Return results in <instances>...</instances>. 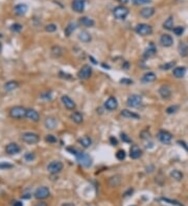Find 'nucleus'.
Segmentation results:
<instances>
[{"label": "nucleus", "instance_id": "8", "mask_svg": "<svg viewBox=\"0 0 188 206\" xmlns=\"http://www.w3.org/2000/svg\"><path fill=\"white\" fill-rule=\"evenodd\" d=\"M34 195H35L36 199H38V200H44V199H46L47 197H49L50 190L46 186H41V187H39V189L36 190V192H35Z\"/></svg>", "mask_w": 188, "mask_h": 206}, {"label": "nucleus", "instance_id": "4", "mask_svg": "<svg viewBox=\"0 0 188 206\" xmlns=\"http://www.w3.org/2000/svg\"><path fill=\"white\" fill-rule=\"evenodd\" d=\"M135 31L139 35H142V37H144V35L152 34V32H153V28H152L151 25L145 24V23H141V24H138L135 27Z\"/></svg>", "mask_w": 188, "mask_h": 206}, {"label": "nucleus", "instance_id": "22", "mask_svg": "<svg viewBox=\"0 0 188 206\" xmlns=\"http://www.w3.org/2000/svg\"><path fill=\"white\" fill-rule=\"evenodd\" d=\"M121 116L126 119H135V120H139V119H140V116H139V114H137L136 113H133V111H130L129 109H123V110H121Z\"/></svg>", "mask_w": 188, "mask_h": 206}, {"label": "nucleus", "instance_id": "46", "mask_svg": "<svg viewBox=\"0 0 188 206\" xmlns=\"http://www.w3.org/2000/svg\"><path fill=\"white\" fill-rule=\"evenodd\" d=\"M46 142H48V143H55L57 142V137H55V136H52V134H48V136H46Z\"/></svg>", "mask_w": 188, "mask_h": 206}, {"label": "nucleus", "instance_id": "36", "mask_svg": "<svg viewBox=\"0 0 188 206\" xmlns=\"http://www.w3.org/2000/svg\"><path fill=\"white\" fill-rule=\"evenodd\" d=\"M171 176L174 178V179L178 180V181H180V180L183 179V173L180 172L179 170H174V171L171 172Z\"/></svg>", "mask_w": 188, "mask_h": 206}, {"label": "nucleus", "instance_id": "29", "mask_svg": "<svg viewBox=\"0 0 188 206\" xmlns=\"http://www.w3.org/2000/svg\"><path fill=\"white\" fill-rule=\"evenodd\" d=\"M78 40L82 41L84 43H88L91 41V34H89L88 31L83 30V31H81L80 34H78Z\"/></svg>", "mask_w": 188, "mask_h": 206}, {"label": "nucleus", "instance_id": "18", "mask_svg": "<svg viewBox=\"0 0 188 206\" xmlns=\"http://www.w3.org/2000/svg\"><path fill=\"white\" fill-rule=\"evenodd\" d=\"M141 155H142L141 149L139 148L137 145H133V146L131 147V149H130V156H131V158L138 159Z\"/></svg>", "mask_w": 188, "mask_h": 206}, {"label": "nucleus", "instance_id": "47", "mask_svg": "<svg viewBox=\"0 0 188 206\" xmlns=\"http://www.w3.org/2000/svg\"><path fill=\"white\" fill-rule=\"evenodd\" d=\"M161 200L165 201V202L171 203V204H175V205H178V206H183L182 204H179V202H177V201H174V200H171V199H165V198H162Z\"/></svg>", "mask_w": 188, "mask_h": 206}, {"label": "nucleus", "instance_id": "13", "mask_svg": "<svg viewBox=\"0 0 188 206\" xmlns=\"http://www.w3.org/2000/svg\"><path fill=\"white\" fill-rule=\"evenodd\" d=\"M85 1L84 0H73L72 2V9L77 13H83L85 9Z\"/></svg>", "mask_w": 188, "mask_h": 206}, {"label": "nucleus", "instance_id": "35", "mask_svg": "<svg viewBox=\"0 0 188 206\" xmlns=\"http://www.w3.org/2000/svg\"><path fill=\"white\" fill-rule=\"evenodd\" d=\"M175 66H176V62H175V60H171V62H168V63H164V65H161L160 66V69L163 71H167V70H171Z\"/></svg>", "mask_w": 188, "mask_h": 206}, {"label": "nucleus", "instance_id": "26", "mask_svg": "<svg viewBox=\"0 0 188 206\" xmlns=\"http://www.w3.org/2000/svg\"><path fill=\"white\" fill-rule=\"evenodd\" d=\"M70 119L77 124H82L84 121V117L80 111H74L73 114H71Z\"/></svg>", "mask_w": 188, "mask_h": 206}, {"label": "nucleus", "instance_id": "7", "mask_svg": "<svg viewBox=\"0 0 188 206\" xmlns=\"http://www.w3.org/2000/svg\"><path fill=\"white\" fill-rule=\"evenodd\" d=\"M113 15L116 19L118 20H123L126 19V16L129 15V9H126V6H117L114 9L113 11Z\"/></svg>", "mask_w": 188, "mask_h": 206}, {"label": "nucleus", "instance_id": "3", "mask_svg": "<svg viewBox=\"0 0 188 206\" xmlns=\"http://www.w3.org/2000/svg\"><path fill=\"white\" fill-rule=\"evenodd\" d=\"M21 139L24 143L29 144V145L37 144L38 142L40 141V136H38L37 133H35V132H24V133L22 134Z\"/></svg>", "mask_w": 188, "mask_h": 206}, {"label": "nucleus", "instance_id": "17", "mask_svg": "<svg viewBox=\"0 0 188 206\" xmlns=\"http://www.w3.org/2000/svg\"><path fill=\"white\" fill-rule=\"evenodd\" d=\"M159 95L163 99H169L171 97V90L168 85H162L159 89Z\"/></svg>", "mask_w": 188, "mask_h": 206}, {"label": "nucleus", "instance_id": "30", "mask_svg": "<svg viewBox=\"0 0 188 206\" xmlns=\"http://www.w3.org/2000/svg\"><path fill=\"white\" fill-rule=\"evenodd\" d=\"M78 143H80L84 148H89V147L92 145V139L89 136H83L82 139H78Z\"/></svg>", "mask_w": 188, "mask_h": 206}, {"label": "nucleus", "instance_id": "2", "mask_svg": "<svg viewBox=\"0 0 188 206\" xmlns=\"http://www.w3.org/2000/svg\"><path fill=\"white\" fill-rule=\"evenodd\" d=\"M77 156V159L78 161V164H82L83 167L85 168H89L92 164V158L90 157V155H88L87 153H84V152H77V154L75 155Z\"/></svg>", "mask_w": 188, "mask_h": 206}, {"label": "nucleus", "instance_id": "28", "mask_svg": "<svg viewBox=\"0 0 188 206\" xmlns=\"http://www.w3.org/2000/svg\"><path fill=\"white\" fill-rule=\"evenodd\" d=\"M17 88H18V82L17 81H14V80L7 81L6 85H3L4 91H6V92H12V91L16 90Z\"/></svg>", "mask_w": 188, "mask_h": 206}, {"label": "nucleus", "instance_id": "42", "mask_svg": "<svg viewBox=\"0 0 188 206\" xmlns=\"http://www.w3.org/2000/svg\"><path fill=\"white\" fill-rule=\"evenodd\" d=\"M152 0H132V2H133L135 5H142V4H146V3H149Z\"/></svg>", "mask_w": 188, "mask_h": 206}, {"label": "nucleus", "instance_id": "34", "mask_svg": "<svg viewBox=\"0 0 188 206\" xmlns=\"http://www.w3.org/2000/svg\"><path fill=\"white\" fill-rule=\"evenodd\" d=\"M77 28V24L73 22L69 23V24L67 25V27L65 28L64 32H65V35H67V37H69V35L72 34L73 31H74V29Z\"/></svg>", "mask_w": 188, "mask_h": 206}, {"label": "nucleus", "instance_id": "44", "mask_svg": "<svg viewBox=\"0 0 188 206\" xmlns=\"http://www.w3.org/2000/svg\"><path fill=\"white\" fill-rule=\"evenodd\" d=\"M184 27H181V26H178L176 28H174V32L176 35H182L184 34Z\"/></svg>", "mask_w": 188, "mask_h": 206}, {"label": "nucleus", "instance_id": "40", "mask_svg": "<svg viewBox=\"0 0 188 206\" xmlns=\"http://www.w3.org/2000/svg\"><path fill=\"white\" fill-rule=\"evenodd\" d=\"M178 110H179V105H171V106H169V107H167L166 113L171 114L177 113Z\"/></svg>", "mask_w": 188, "mask_h": 206}, {"label": "nucleus", "instance_id": "19", "mask_svg": "<svg viewBox=\"0 0 188 206\" xmlns=\"http://www.w3.org/2000/svg\"><path fill=\"white\" fill-rule=\"evenodd\" d=\"M118 106V102L116 100V98L114 97H110L108 100L106 101L105 103V107L108 109V110H115Z\"/></svg>", "mask_w": 188, "mask_h": 206}, {"label": "nucleus", "instance_id": "21", "mask_svg": "<svg viewBox=\"0 0 188 206\" xmlns=\"http://www.w3.org/2000/svg\"><path fill=\"white\" fill-rule=\"evenodd\" d=\"M156 78H157V76H156V74H155V73H153V72H147L143 76H142L141 81L143 83H151V82H153V81L156 80Z\"/></svg>", "mask_w": 188, "mask_h": 206}, {"label": "nucleus", "instance_id": "25", "mask_svg": "<svg viewBox=\"0 0 188 206\" xmlns=\"http://www.w3.org/2000/svg\"><path fill=\"white\" fill-rule=\"evenodd\" d=\"M58 125V121L55 120V118H52V117H49V118H47L46 120H45V127H46L47 129H50V130H52V129H55V127Z\"/></svg>", "mask_w": 188, "mask_h": 206}, {"label": "nucleus", "instance_id": "49", "mask_svg": "<svg viewBox=\"0 0 188 206\" xmlns=\"http://www.w3.org/2000/svg\"><path fill=\"white\" fill-rule=\"evenodd\" d=\"M60 77H63V79H66L65 77H68V79H71V75H69V74H66V73H64V72H60Z\"/></svg>", "mask_w": 188, "mask_h": 206}, {"label": "nucleus", "instance_id": "32", "mask_svg": "<svg viewBox=\"0 0 188 206\" xmlns=\"http://www.w3.org/2000/svg\"><path fill=\"white\" fill-rule=\"evenodd\" d=\"M80 22H81V24H82V25H84V26H87V27H91V26H93V25L95 24L93 20L90 19V18H88V17L81 18Z\"/></svg>", "mask_w": 188, "mask_h": 206}, {"label": "nucleus", "instance_id": "24", "mask_svg": "<svg viewBox=\"0 0 188 206\" xmlns=\"http://www.w3.org/2000/svg\"><path fill=\"white\" fill-rule=\"evenodd\" d=\"M155 14V9L154 7H145V9H141L140 11V15L141 17L145 18V19H149V18L153 17Z\"/></svg>", "mask_w": 188, "mask_h": 206}, {"label": "nucleus", "instance_id": "54", "mask_svg": "<svg viewBox=\"0 0 188 206\" xmlns=\"http://www.w3.org/2000/svg\"><path fill=\"white\" fill-rule=\"evenodd\" d=\"M119 1H120L121 3H126V2H128V0H119Z\"/></svg>", "mask_w": 188, "mask_h": 206}, {"label": "nucleus", "instance_id": "50", "mask_svg": "<svg viewBox=\"0 0 188 206\" xmlns=\"http://www.w3.org/2000/svg\"><path fill=\"white\" fill-rule=\"evenodd\" d=\"M120 83H124V85H131V83H133V81L128 79V78H123V79L120 80Z\"/></svg>", "mask_w": 188, "mask_h": 206}, {"label": "nucleus", "instance_id": "6", "mask_svg": "<svg viewBox=\"0 0 188 206\" xmlns=\"http://www.w3.org/2000/svg\"><path fill=\"white\" fill-rule=\"evenodd\" d=\"M91 75H92V68H91L89 65L83 66L82 69H81L77 73L78 78H81V79H83V80L89 79V78L91 77Z\"/></svg>", "mask_w": 188, "mask_h": 206}, {"label": "nucleus", "instance_id": "48", "mask_svg": "<svg viewBox=\"0 0 188 206\" xmlns=\"http://www.w3.org/2000/svg\"><path fill=\"white\" fill-rule=\"evenodd\" d=\"M120 136H121V139H122L123 142H126V143H130V142H131V139H130L126 133H121Z\"/></svg>", "mask_w": 188, "mask_h": 206}, {"label": "nucleus", "instance_id": "39", "mask_svg": "<svg viewBox=\"0 0 188 206\" xmlns=\"http://www.w3.org/2000/svg\"><path fill=\"white\" fill-rule=\"evenodd\" d=\"M45 29H46L47 32H55V31H57L58 27H57V25H55V24L51 23V24H48L47 26L45 27Z\"/></svg>", "mask_w": 188, "mask_h": 206}, {"label": "nucleus", "instance_id": "1", "mask_svg": "<svg viewBox=\"0 0 188 206\" xmlns=\"http://www.w3.org/2000/svg\"><path fill=\"white\" fill-rule=\"evenodd\" d=\"M9 116L16 120L26 118V108H24L23 106H14L9 109Z\"/></svg>", "mask_w": 188, "mask_h": 206}, {"label": "nucleus", "instance_id": "23", "mask_svg": "<svg viewBox=\"0 0 188 206\" xmlns=\"http://www.w3.org/2000/svg\"><path fill=\"white\" fill-rule=\"evenodd\" d=\"M186 71L187 69L185 67H177L174 69V71H172V74L176 78H182L184 77V75L186 74Z\"/></svg>", "mask_w": 188, "mask_h": 206}, {"label": "nucleus", "instance_id": "31", "mask_svg": "<svg viewBox=\"0 0 188 206\" xmlns=\"http://www.w3.org/2000/svg\"><path fill=\"white\" fill-rule=\"evenodd\" d=\"M178 51H179L181 56H187L188 55V45H186L185 43H181L178 47Z\"/></svg>", "mask_w": 188, "mask_h": 206}, {"label": "nucleus", "instance_id": "45", "mask_svg": "<svg viewBox=\"0 0 188 206\" xmlns=\"http://www.w3.org/2000/svg\"><path fill=\"white\" fill-rule=\"evenodd\" d=\"M13 168V164H9V162H1L0 164V170H9V169H12Z\"/></svg>", "mask_w": 188, "mask_h": 206}, {"label": "nucleus", "instance_id": "37", "mask_svg": "<svg viewBox=\"0 0 188 206\" xmlns=\"http://www.w3.org/2000/svg\"><path fill=\"white\" fill-rule=\"evenodd\" d=\"M110 185L111 186H117L120 183V177L119 176H115V177H111L110 178Z\"/></svg>", "mask_w": 188, "mask_h": 206}, {"label": "nucleus", "instance_id": "33", "mask_svg": "<svg viewBox=\"0 0 188 206\" xmlns=\"http://www.w3.org/2000/svg\"><path fill=\"white\" fill-rule=\"evenodd\" d=\"M163 27L166 30H174V18L169 17L167 20H165V22L163 23Z\"/></svg>", "mask_w": 188, "mask_h": 206}, {"label": "nucleus", "instance_id": "38", "mask_svg": "<svg viewBox=\"0 0 188 206\" xmlns=\"http://www.w3.org/2000/svg\"><path fill=\"white\" fill-rule=\"evenodd\" d=\"M24 158L26 161H32V160L36 158V155L34 152H27V153L24 155Z\"/></svg>", "mask_w": 188, "mask_h": 206}, {"label": "nucleus", "instance_id": "55", "mask_svg": "<svg viewBox=\"0 0 188 206\" xmlns=\"http://www.w3.org/2000/svg\"><path fill=\"white\" fill-rule=\"evenodd\" d=\"M1 50H2V44L0 43V53H1Z\"/></svg>", "mask_w": 188, "mask_h": 206}, {"label": "nucleus", "instance_id": "16", "mask_svg": "<svg viewBox=\"0 0 188 206\" xmlns=\"http://www.w3.org/2000/svg\"><path fill=\"white\" fill-rule=\"evenodd\" d=\"M26 118L32 121H34V122H38L40 120V114L36 109L27 108L26 109Z\"/></svg>", "mask_w": 188, "mask_h": 206}, {"label": "nucleus", "instance_id": "56", "mask_svg": "<svg viewBox=\"0 0 188 206\" xmlns=\"http://www.w3.org/2000/svg\"><path fill=\"white\" fill-rule=\"evenodd\" d=\"M178 1H181V0H178Z\"/></svg>", "mask_w": 188, "mask_h": 206}, {"label": "nucleus", "instance_id": "41", "mask_svg": "<svg viewBox=\"0 0 188 206\" xmlns=\"http://www.w3.org/2000/svg\"><path fill=\"white\" fill-rule=\"evenodd\" d=\"M116 158L118 160H123L126 158V151H124V150H119V151H117V153H116Z\"/></svg>", "mask_w": 188, "mask_h": 206}, {"label": "nucleus", "instance_id": "15", "mask_svg": "<svg viewBox=\"0 0 188 206\" xmlns=\"http://www.w3.org/2000/svg\"><path fill=\"white\" fill-rule=\"evenodd\" d=\"M160 44L163 47H171L174 44V39L169 34H162L160 38Z\"/></svg>", "mask_w": 188, "mask_h": 206}, {"label": "nucleus", "instance_id": "20", "mask_svg": "<svg viewBox=\"0 0 188 206\" xmlns=\"http://www.w3.org/2000/svg\"><path fill=\"white\" fill-rule=\"evenodd\" d=\"M27 9H28V7H27L26 4H24V3L17 4V5L14 7L15 14L18 15V16H23V15H25L27 12Z\"/></svg>", "mask_w": 188, "mask_h": 206}, {"label": "nucleus", "instance_id": "51", "mask_svg": "<svg viewBox=\"0 0 188 206\" xmlns=\"http://www.w3.org/2000/svg\"><path fill=\"white\" fill-rule=\"evenodd\" d=\"M110 142H111V144L113 145V146H116V145L118 144V142H117V139H115L114 136H111L110 137Z\"/></svg>", "mask_w": 188, "mask_h": 206}, {"label": "nucleus", "instance_id": "43", "mask_svg": "<svg viewBox=\"0 0 188 206\" xmlns=\"http://www.w3.org/2000/svg\"><path fill=\"white\" fill-rule=\"evenodd\" d=\"M22 29V26L20 24H18V23H16V24H13L11 26V30L14 32H20Z\"/></svg>", "mask_w": 188, "mask_h": 206}, {"label": "nucleus", "instance_id": "12", "mask_svg": "<svg viewBox=\"0 0 188 206\" xmlns=\"http://www.w3.org/2000/svg\"><path fill=\"white\" fill-rule=\"evenodd\" d=\"M20 150H21V148H20L19 145L16 143H9L6 147V152L9 155H14V154L19 153Z\"/></svg>", "mask_w": 188, "mask_h": 206}, {"label": "nucleus", "instance_id": "27", "mask_svg": "<svg viewBox=\"0 0 188 206\" xmlns=\"http://www.w3.org/2000/svg\"><path fill=\"white\" fill-rule=\"evenodd\" d=\"M63 53H64V50H63L62 47H60V46H53V47L51 48V55L53 57L58 58L60 56H62Z\"/></svg>", "mask_w": 188, "mask_h": 206}, {"label": "nucleus", "instance_id": "53", "mask_svg": "<svg viewBox=\"0 0 188 206\" xmlns=\"http://www.w3.org/2000/svg\"><path fill=\"white\" fill-rule=\"evenodd\" d=\"M36 206H48V205L45 202H39V203H37V204H36Z\"/></svg>", "mask_w": 188, "mask_h": 206}, {"label": "nucleus", "instance_id": "52", "mask_svg": "<svg viewBox=\"0 0 188 206\" xmlns=\"http://www.w3.org/2000/svg\"><path fill=\"white\" fill-rule=\"evenodd\" d=\"M13 206H23V203L21 201H15L13 202Z\"/></svg>", "mask_w": 188, "mask_h": 206}, {"label": "nucleus", "instance_id": "11", "mask_svg": "<svg viewBox=\"0 0 188 206\" xmlns=\"http://www.w3.org/2000/svg\"><path fill=\"white\" fill-rule=\"evenodd\" d=\"M61 100H62V103L64 104V106L67 109H70V110H73V109L75 108V102L71 99L69 96L67 95H64L62 96V98H61Z\"/></svg>", "mask_w": 188, "mask_h": 206}, {"label": "nucleus", "instance_id": "14", "mask_svg": "<svg viewBox=\"0 0 188 206\" xmlns=\"http://www.w3.org/2000/svg\"><path fill=\"white\" fill-rule=\"evenodd\" d=\"M156 52H157V48H156V46H155L154 43H151V44L149 45V47H147L146 49L144 50L143 57H144V58L153 57L154 55L156 54Z\"/></svg>", "mask_w": 188, "mask_h": 206}, {"label": "nucleus", "instance_id": "10", "mask_svg": "<svg viewBox=\"0 0 188 206\" xmlns=\"http://www.w3.org/2000/svg\"><path fill=\"white\" fill-rule=\"evenodd\" d=\"M158 139L162 144L168 145V144H171V142L172 139V136L168 131L161 130V131H159V133H158Z\"/></svg>", "mask_w": 188, "mask_h": 206}, {"label": "nucleus", "instance_id": "5", "mask_svg": "<svg viewBox=\"0 0 188 206\" xmlns=\"http://www.w3.org/2000/svg\"><path fill=\"white\" fill-rule=\"evenodd\" d=\"M126 104L130 107L137 108L142 105V97L139 95H131L126 100Z\"/></svg>", "mask_w": 188, "mask_h": 206}, {"label": "nucleus", "instance_id": "9", "mask_svg": "<svg viewBox=\"0 0 188 206\" xmlns=\"http://www.w3.org/2000/svg\"><path fill=\"white\" fill-rule=\"evenodd\" d=\"M63 167L64 166H63V164L61 161H52L47 166V170L51 174H57V173H60L62 171Z\"/></svg>", "mask_w": 188, "mask_h": 206}]
</instances>
